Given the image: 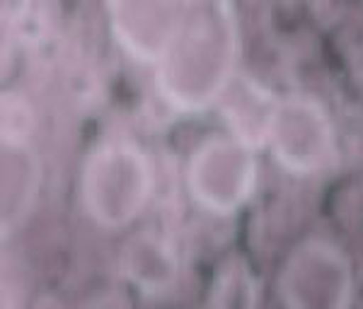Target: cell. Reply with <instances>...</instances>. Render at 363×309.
Masks as SVG:
<instances>
[{"mask_svg":"<svg viewBox=\"0 0 363 309\" xmlns=\"http://www.w3.org/2000/svg\"><path fill=\"white\" fill-rule=\"evenodd\" d=\"M327 247L310 249L291 261L284 276V300L291 309H349V268Z\"/></svg>","mask_w":363,"mask_h":309,"instance_id":"1","label":"cell"},{"mask_svg":"<svg viewBox=\"0 0 363 309\" xmlns=\"http://www.w3.org/2000/svg\"><path fill=\"white\" fill-rule=\"evenodd\" d=\"M196 177L201 179L199 198L213 211H233L250 198L255 184V167L250 153L230 143L206 145L201 150Z\"/></svg>","mask_w":363,"mask_h":309,"instance_id":"2","label":"cell"},{"mask_svg":"<svg viewBox=\"0 0 363 309\" xmlns=\"http://www.w3.org/2000/svg\"><path fill=\"white\" fill-rule=\"evenodd\" d=\"M279 160L296 172H310L327 160L330 133L327 121L318 109L306 102H291L277 112L274 133Z\"/></svg>","mask_w":363,"mask_h":309,"instance_id":"3","label":"cell"}]
</instances>
